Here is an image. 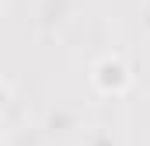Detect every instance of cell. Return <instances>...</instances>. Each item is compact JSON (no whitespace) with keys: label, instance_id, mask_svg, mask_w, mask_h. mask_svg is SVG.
Segmentation results:
<instances>
[{"label":"cell","instance_id":"3","mask_svg":"<svg viewBox=\"0 0 150 146\" xmlns=\"http://www.w3.org/2000/svg\"><path fill=\"white\" fill-rule=\"evenodd\" d=\"M0 136H4V125H0Z\"/></svg>","mask_w":150,"mask_h":146},{"label":"cell","instance_id":"1","mask_svg":"<svg viewBox=\"0 0 150 146\" xmlns=\"http://www.w3.org/2000/svg\"><path fill=\"white\" fill-rule=\"evenodd\" d=\"M94 87L101 94H122L129 87V66L119 59V56H105L98 66H94Z\"/></svg>","mask_w":150,"mask_h":146},{"label":"cell","instance_id":"2","mask_svg":"<svg viewBox=\"0 0 150 146\" xmlns=\"http://www.w3.org/2000/svg\"><path fill=\"white\" fill-rule=\"evenodd\" d=\"M7 98H11V87H7V84H0V108H4V101H7Z\"/></svg>","mask_w":150,"mask_h":146}]
</instances>
